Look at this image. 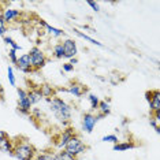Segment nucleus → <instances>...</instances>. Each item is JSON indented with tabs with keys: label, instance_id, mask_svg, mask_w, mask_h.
I'll use <instances>...</instances> for the list:
<instances>
[{
	"label": "nucleus",
	"instance_id": "f8f14e48",
	"mask_svg": "<svg viewBox=\"0 0 160 160\" xmlns=\"http://www.w3.org/2000/svg\"><path fill=\"white\" fill-rule=\"evenodd\" d=\"M68 92H70L71 94H74V96H82V93L85 92V88H83L82 85H71L70 88H68Z\"/></svg>",
	"mask_w": 160,
	"mask_h": 160
},
{
	"label": "nucleus",
	"instance_id": "f257e3e1",
	"mask_svg": "<svg viewBox=\"0 0 160 160\" xmlns=\"http://www.w3.org/2000/svg\"><path fill=\"white\" fill-rule=\"evenodd\" d=\"M48 103L51 104V108H52L53 114H55V116L58 119H59L60 122L66 123L68 119H70L71 116V110L70 107L64 103L62 99H58V97H55V99H49Z\"/></svg>",
	"mask_w": 160,
	"mask_h": 160
},
{
	"label": "nucleus",
	"instance_id": "b1692460",
	"mask_svg": "<svg viewBox=\"0 0 160 160\" xmlns=\"http://www.w3.org/2000/svg\"><path fill=\"white\" fill-rule=\"evenodd\" d=\"M8 78H10V83L14 86L15 85V78H14V74H12V68L8 67Z\"/></svg>",
	"mask_w": 160,
	"mask_h": 160
},
{
	"label": "nucleus",
	"instance_id": "2eb2a0df",
	"mask_svg": "<svg viewBox=\"0 0 160 160\" xmlns=\"http://www.w3.org/2000/svg\"><path fill=\"white\" fill-rule=\"evenodd\" d=\"M55 158H56V160H75V159H74V156H71L70 153H67L66 151L60 152V153H59V155H56Z\"/></svg>",
	"mask_w": 160,
	"mask_h": 160
},
{
	"label": "nucleus",
	"instance_id": "6ab92c4d",
	"mask_svg": "<svg viewBox=\"0 0 160 160\" xmlns=\"http://www.w3.org/2000/svg\"><path fill=\"white\" fill-rule=\"evenodd\" d=\"M99 107L101 108V111H103V114H101V115L110 114V105L105 103V101H101V103H99Z\"/></svg>",
	"mask_w": 160,
	"mask_h": 160
},
{
	"label": "nucleus",
	"instance_id": "7ed1b4c3",
	"mask_svg": "<svg viewBox=\"0 0 160 160\" xmlns=\"http://www.w3.org/2000/svg\"><path fill=\"white\" fill-rule=\"evenodd\" d=\"M66 152L67 153H70L71 156H75V155H78V153H81V152L85 151V144L82 142L81 140H79L78 137H74L72 136L70 140H68V142L66 144Z\"/></svg>",
	"mask_w": 160,
	"mask_h": 160
},
{
	"label": "nucleus",
	"instance_id": "1a4fd4ad",
	"mask_svg": "<svg viewBox=\"0 0 160 160\" xmlns=\"http://www.w3.org/2000/svg\"><path fill=\"white\" fill-rule=\"evenodd\" d=\"M97 122V118L96 116H93L92 114H86L83 116V122H82V126H83V130H85L86 133H92L94 125H96Z\"/></svg>",
	"mask_w": 160,
	"mask_h": 160
},
{
	"label": "nucleus",
	"instance_id": "412c9836",
	"mask_svg": "<svg viewBox=\"0 0 160 160\" xmlns=\"http://www.w3.org/2000/svg\"><path fill=\"white\" fill-rule=\"evenodd\" d=\"M89 100H90V105H92V108L99 107V100H97V97L94 96V94H89Z\"/></svg>",
	"mask_w": 160,
	"mask_h": 160
},
{
	"label": "nucleus",
	"instance_id": "393cba45",
	"mask_svg": "<svg viewBox=\"0 0 160 160\" xmlns=\"http://www.w3.org/2000/svg\"><path fill=\"white\" fill-rule=\"evenodd\" d=\"M103 141H110V142H118V138H116V136H105V137H103Z\"/></svg>",
	"mask_w": 160,
	"mask_h": 160
},
{
	"label": "nucleus",
	"instance_id": "f3484780",
	"mask_svg": "<svg viewBox=\"0 0 160 160\" xmlns=\"http://www.w3.org/2000/svg\"><path fill=\"white\" fill-rule=\"evenodd\" d=\"M133 147H134L133 144H118L114 147V151H126V149H130Z\"/></svg>",
	"mask_w": 160,
	"mask_h": 160
},
{
	"label": "nucleus",
	"instance_id": "c85d7f7f",
	"mask_svg": "<svg viewBox=\"0 0 160 160\" xmlns=\"http://www.w3.org/2000/svg\"><path fill=\"white\" fill-rule=\"evenodd\" d=\"M88 4H89L90 7H92L93 10H96V11H99V4H97V3H94V2H89Z\"/></svg>",
	"mask_w": 160,
	"mask_h": 160
},
{
	"label": "nucleus",
	"instance_id": "9b49d317",
	"mask_svg": "<svg viewBox=\"0 0 160 160\" xmlns=\"http://www.w3.org/2000/svg\"><path fill=\"white\" fill-rule=\"evenodd\" d=\"M17 17H19V11H18V10L8 8V10L4 11V14H3V19H4V22H10V21H12L14 18H17Z\"/></svg>",
	"mask_w": 160,
	"mask_h": 160
},
{
	"label": "nucleus",
	"instance_id": "dca6fc26",
	"mask_svg": "<svg viewBox=\"0 0 160 160\" xmlns=\"http://www.w3.org/2000/svg\"><path fill=\"white\" fill-rule=\"evenodd\" d=\"M53 53H55L56 58H63L64 56V52H63V45L62 44H58L53 49Z\"/></svg>",
	"mask_w": 160,
	"mask_h": 160
},
{
	"label": "nucleus",
	"instance_id": "cd10ccee",
	"mask_svg": "<svg viewBox=\"0 0 160 160\" xmlns=\"http://www.w3.org/2000/svg\"><path fill=\"white\" fill-rule=\"evenodd\" d=\"M72 68H74V66H72L71 63H67V64H64V66H63V70L64 71H71Z\"/></svg>",
	"mask_w": 160,
	"mask_h": 160
},
{
	"label": "nucleus",
	"instance_id": "0eeeda50",
	"mask_svg": "<svg viewBox=\"0 0 160 160\" xmlns=\"http://www.w3.org/2000/svg\"><path fill=\"white\" fill-rule=\"evenodd\" d=\"M63 52H64V58H72L77 53V45L72 40H66L63 42Z\"/></svg>",
	"mask_w": 160,
	"mask_h": 160
},
{
	"label": "nucleus",
	"instance_id": "4468645a",
	"mask_svg": "<svg viewBox=\"0 0 160 160\" xmlns=\"http://www.w3.org/2000/svg\"><path fill=\"white\" fill-rule=\"evenodd\" d=\"M40 92H41L42 97H51V96L53 94L52 88H51V86H48V85H42L41 88H40Z\"/></svg>",
	"mask_w": 160,
	"mask_h": 160
},
{
	"label": "nucleus",
	"instance_id": "f03ea898",
	"mask_svg": "<svg viewBox=\"0 0 160 160\" xmlns=\"http://www.w3.org/2000/svg\"><path fill=\"white\" fill-rule=\"evenodd\" d=\"M14 153H15V156L19 160H32L34 156V148L33 145L23 142V144H19L14 149Z\"/></svg>",
	"mask_w": 160,
	"mask_h": 160
},
{
	"label": "nucleus",
	"instance_id": "9d476101",
	"mask_svg": "<svg viewBox=\"0 0 160 160\" xmlns=\"http://www.w3.org/2000/svg\"><path fill=\"white\" fill-rule=\"evenodd\" d=\"M28 99H29V101H30V104H36L42 99V94H41V92H40V89H33L28 93Z\"/></svg>",
	"mask_w": 160,
	"mask_h": 160
},
{
	"label": "nucleus",
	"instance_id": "a878e982",
	"mask_svg": "<svg viewBox=\"0 0 160 160\" xmlns=\"http://www.w3.org/2000/svg\"><path fill=\"white\" fill-rule=\"evenodd\" d=\"M38 160H56V158L52 155H42L38 158Z\"/></svg>",
	"mask_w": 160,
	"mask_h": 160
},
{
	"label": "nucleus",
	"instance_id": "aec40b11",
	"mask_svg": "<svg viewBox=\"0 0 160 160\" xmlns=\"http://www.w3.org/2000/svg\"><path fill=\"white\" fill-rule=\"evenodd\" d=\"M75 33H77L79 37H82V38H85V40H88V41H90L92 44H96V45H101V42H99V41H96V40H93V38H90V37H88V36H85V34H82L81 32H78V30H74Z\"/></svg>",
	"mask_w": 160,
	"mask_h": 160
},
{
	"label": "nucleus",
	"instance_id": "4be33fe9",
	"mask_svg": "<svg viewBox=\"0 0 160 160\" xmlns=\"http://www.w3.org/2000/svg\"><path fill=\"white\" fill-rule=\"evenodd\" d=\"M4 41L7 42V44H10V45H12V49L14 51H18V49H21V45H18V44H15V42L12 41L10 37H4Z\"/></svg>",
	"mask_w": 160,
	"mask_h": 160
},
{
	"label": "nucleus",
	"instance_id": "7c9ffc66",
	"mask_svg": "<svg viewBox=\"0 0 160 160\" xmlns=\"http://www.w3.org/2000/svg\"><path fill=\"white\" fill-rule=\"evenodd\" d=\"M0 94H2V90H0Z\"/></svg>",
	"mask_w": 160,
	"mask_h": 160
},
{
	"label": "nucleus",
	"instance_id": "423d86ee",
	"mask_svg": "<svg viewBox=\"0 0 160 160\" xmlns=\"http://www.w3.org/2000/svg\"><path fill=\"white\" fill-rule=\"evenodd\" d=\"M17 63H18V67H19L22 71H25V72L32 71V68H33V66H32V59H30V56H29V53L22 55L19 59H18Z\"/></svg>",
	"mask_w": 160,
	"mask_h": 160
},
{
	"label": "nucleus",
	"instance_id": "39448f33",
	"mask_svg": "<svg viewBox=\"0 0 160 160\" xmlns=\"http://www.w3.org/2000/svg\"><path fill=\"white\" fill-rule=\"evenodd\" d=\"M147 96H148L149 103H151L152 111H153V112L160 111V93H159V90H155V92L148 93Z\"/></svg>",
	"mask_w": 160,
	"mask_h": 160
},
{
	"label": "nucleus",
	"instance_id": "20e7f679",
	"mask_svg": "<svg viewBox=\"0 0 160 160\" xmlns=\"http://www.w3.org/2000/svg\"><path fill=\"white\" fill-rule=\"evenodd\" d=\"M29 56H30V59H32V66H33L34 68H41L45 64V56H44V53H42L38 48H36V47L30 49V52H29Z\"/></svg>",
	"mask_w": 160,
	"mask_h": 160
},
{
	"label": "nucleus",
	"instance_id": "5701e85b",
	"mask_svg": "<svg viewBox=\"0 0 160 160\" xmlns=\"http://www.w3.org/2000/svg\"><path fill=\"white\" fill-rule=\"evenodd\" d=\"M6 33V22L3 19V17H0V34Z\"/></svg>",
	"mask_w": 160,
	"mask_h": 160
},
{
	"label": "nucleus",
	"instance_id": "6e6552de",
	"mask_svg": "<svg viewBox=\"0 0 160 160\" xmlns=\"http://www.w3.org/2000/svg\"><path fill=\"white\" fill-rule=\"evenodd\" d=\"M0 149L3 152H8V153H12V151H14L11 147V141H10L7 133L2 132V130H0Z\"/></svg>",
	"mask_w": 160,
	"mask_h": 160
},
{
	"label": "nucleus",
	"instance_id": "c756f323",
	"mask_svg": "<svg viewBox=\"0 0 160 160\" xmlns=\"http://www.w3.org/2000/svg\"><path fill=\"white\" fill-rule=\"evenodd\" d=\"M34 115L38 116V115H40V111H38V110H34Z\"/></svg>",
	"mask_w": 160,
	"mask_h": 160
},
{
	"label": "nucleus",
	"instance_id": "ddd939ff",
	"mask_svg": "<svg viewBox=\"0 0 160 160\" xmlns=\"http://www.w3.org/2000/svg\"><path fill=\"white\" fill-rule=\"evenodd\" d=\"M72 137V132H71V129H67L66 132L63 133V136H62V140H60V142L58 144L59 147L62 148V147H66V144L68 142V140Z\"/></svg>",
	"mask_w": 160,
	"mask_h": 160
},
{
	"label": "nucleus",
	"instance_id": "bb28decb",
	"mask_svg": "<svg viewBox=\"0 0 160 160\" xmlns=\"http://www.w3.org/2000/svg\"><path fill=\"white\" fill-rule=\"evenodd\" d=\"M8 55H10V59H11V60L14 62V63H17L18 59H17V53H15V51L11 49V51H10V53H8Z\"/></svg>",
	"mask_w": 160,
	"mask_h": 160
},
{
	"label": "nucleus",
	"instance_id": "a211bd4d",
	"mask_svg": "<svg viewBox=\"0 0 160 160\" xmlns=\"http://www.w3.org/2000/svg\"><path fill=\"white\" fill-rule=\"evenodd\" d=\"M42 25H44V26L48 29V30H49L53 36H62V34H63V32H62V30H58V29L52 28V26H49V25H47V23H44V22H42Z\"/></svg>",
	"mask_w": 160,
	"mask_h": 160
}]
</instances>
